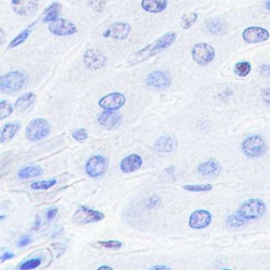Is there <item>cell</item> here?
Masks as SVG:
<instances>
[{
  "instance_id": "obj_9",
  "label": "cell",
  "mask_w": 270,
  "mask_h": 270,
  "mask_svg": "<svg viewBox=\"0 0 270 270\" xmlns=\"http://www.w3.org/2000/svg\"><path fill=\"white\" fill-rule=\"evenodd\" d=\"M48 29L52 34L58 36H72L78 32L75 25L65 18H57L52 21Z\"/></svg>"
},
{
  "instance_id": "obj_23",
  "label": "cell",
  "mask_w": 270,
  "mask_h": 270,
  "mask_svg": "<svg viewBox=\"0 0 270 270\" xmlns=\"http://www.w3.org/2000/svg\"><path fill=\"white\" fill-rule=\"evenodd\" d=\"M20 124L18 122H10L5 125L1 130V136H0V142H7L13 138L18 131L20 129Z\"/></svg>"
},
{
  "instance_id": "obj_8",
  "label": "cell",
  "mask_w": 270,
  "mask_h": 270,
  "mask_svg": "<svg viewBox=\"0 0 270 270\" xmlns=\"http://www.w3.org/2000/svg\"><path fill=\"white\" fill-rule=\"evenodd\" d=\"M83 62L86 67L90 70L98 71L106 66L107 58L99 49H90L83 55Z\"/></svg>"
},
{
  "instance_id": "obj_11",
  "label": "cell",
  "mask_w": 270,
  "mask_h": 270,
  "mask_svg": "<svg viewBox=\"0 0 270 270\" xmlns=\"http://www.w3.org/2000/svg\"><path fill=\"white\" fill-rule=\"evenodd\" d=\"M108 162L104 156H95L90 158L86 164V172L91 178H98L107 172Z\"/></svg>"
},
{
  "instance_id": "obj_26",
  "label": "cell",
  "mask_w": 270,
  "mask_h": 270,
  "mask_svg": "<svg viewBox=\"0 0 270 270\" xmlns=\"http://www.w3.org/2000/svg\"><path fill=\"white\" fill-rule=\"evenodd\" d=\"M205 24H206L207 30L211 34H219L225 30V23L219 18H211L207 20Z\"/></svg>"
},
{
  "instance_id": "obj_21",
  "label": "cell",
  "mask_w": 270,
  "mask_h": 270,
  "mask_svg": "<svg viewBox=\"0 0 270 270\" xmlns=\"http://www.w3.org/2000/svg\"><path fill=\"white\" fill-rule=\"evenodd\" d=\"M121 119V116L115 110H107L101 113L98 117V123L106 128H113Z\"/></svg>"
},
{
  "instance_id": "obj_19",
  "label": "cell",
  "mask_w": 270,
  "mask_h": 270,
  "mask_svg": "<svg viewBox=\"0 0 270 270\" xmlns=\"http://www.w3.org/2000/svg\"><path fill=\"white\" fill-rule=\"evenodd\" d=\"M176 147V141L171 136H162L158 139L154 145V148L159 153H169L174 151Z\"/></svg>"
},
{
  "instance_id": "obj_35",
  "label": "cell",
  "mask_w": 270,
  "mask_h": 270,
  "mask_svg": "<svg viewBox=\"0 0 270 270\" xmlns=\"http://www.w3.org/2000/svg\"><path fill=\"white\" fill-rule=\"evenodd\" d=\"M98 244L100 247H105L107 249L117 250L119 249L122 247V243L119 241L111 240V241H105V242H99Z\"/></svg>"
},
{
  "instance_id": "obj_15",
  "label": "cell",
  "mask_w": 270,
  "mask_h": 270,
  "mask_svg": "<svg viewBox=\"0 0 270 270\" xmlns=\"http://www.w3.org/2000/svg\"><path fill=\"white\" fill-rule=\"evenodd\" d=\"M172 82V78L170 74L164 71L158 70L151 72L147 76V85L151 88H158V89H165L170 87Z\"/></svg>"
},
{
  "instance_id": "obj_32",
  "label": "cell",
  "mask_w": 270,
  "mask_h": 270,
  "mask_svg": "<svg viewBox=\"0 0 270 270\" xmlns=\"http://www.w3.org/2000/svg\"><path fill=\"white\" fill-rule=\"evenodd\" d=\"M13 111L12 105L7 101L2 100L0 102V118L4 119L6 117H9Z\"/></svg>"
},
{
  "instance_id": "obj_28",
  "label": "cell",
  "mask_w": 270,
  "mask_h": 270,
  "mask_svg": "<svg viewBox=\"0 0 270 270\" xmlns=\"http://www.w3.org/2000/svg\"><path fill=\"white\" fill-rule=\"evenodd\" d=\"M198 18L196 12L184 14L181 18V26L184 30H189L194 26Z\"/></svg>"
},
{
  "instance_id": "obj_14",
  "label": "cell",
  "mask_w": 270,
  "mask_h": 270,
  "mask_svg": "<svg viewBox=\"0 0 270 270\" xmlns=\"http://www.w3.org/2000/svg\"><path fill=\"white\" fill-rule=\"evenodd\" d=\"M132 27L126 22H116L107 28L103 36L107 38H113L117 41H122L128 37Z\"/></svg>"
},
{
  "instance_id": "obj_36",
  "label": "cell",
  "mask_w": 270,
  "mask_h": 270,
  "mask_svg": "<svg viewBox=\"0 0 270 270\" xmlns=\"http://www.w3.org/2000/svg\"><path fill=\"white\" fill-rule=\"evenodd\" d=\"M72 137L78 141H85L88 138V131L85 128H79L72 132Z\"/></svg>"
},
{
  "instance_id": "obj_39",
  "label": "cell",
  "mask_w": 270,
  "mask_h": 270,
  "mask_svg": "<svg viewBox=\"0 0 270 270\" xmlns=\"http://www.w3.org/2000/svg\"><path fill=\"white\" fill-rule=\"evenodd\" d=\"M262 100L266 102V104L270 105V88H265L261 92Z\"/></svg>"
},
{
  "instance_id": "obj_46",
  "label": "cell",
  "mask_w": 270,
  "mask_h": 270,
  "mask_svg": "<svg viewBox=\"0 0 270 270\" xmlns=\"http://www.w3.org/2000/svg\"><path fill=\"white\" fill-rule=\"evenodd\" d=\"M103 269H106V270H112V268H111V267H108V266H101V267H99V268H98V270H103Z\"/></svg>"
},
{
  "instance_id": "obj_2",
  "label": "cell",
  "mask_w": 270,
  "mask_h": 270,
  "mask_svg": "<svg viewBox=\"0 0 270 270\" xmlns=\"http://www.w3.org/2000/svg\"><path fill=\"white\" fill-rule=\"evenodd\" d=\"M27 81V75L25 73L20 71H12L1 76L0 88L5 93H15L21 90Z\"/></svg>"
},
{
  "instance_id": "obj_4",
  "label": "cell",
  "mask_w": 270,
  "mask_h": 270,
  "mask_svg": "<svg viewBox=\"0 0 270 270\" xmlns=\"http://www.w3.org/2000/svg\"><path fill=\"white\" fill-rule=\"evenodd\" d=\"M242 151L247 157H261L266 154L267 145L262 136L251 135L243 140L242 143Z\"/></svg>"
},
{
  "instance_id": "obj_33",
  "label": "cell",
  "mask_w": 270,
  "mask_h": 270,
  "mask_svg": "<svg viewBox=\"0 0 270 270\" xmlns=\"http://www.w3.org/2000/svg\"><path fill=\"white\" fill-rule=\"evenodd\" d=\"M56 184V180H45V181H35L31 185V188L34 189H48L53 187Z\"/></svg>"
},
{
  "instance_id": "obj_40",
  "label": "cell",
  "mask_w": 270,
  "mask_h": 270,
  "mask_svg": "<svg viewBox=\"0 0 270 270\" xmlns=\"http://www.w3.org/2000/svg\"><path fill=\"white\" fill-rule=\"evenodd\" d=\"M57 209H49L47 212V218L49 220H53V219L57 215Z\"/></svg>"
},
{
  "instance_id": "obj_17",
  "label": "cell",
  "mask_w": 270,
  "mask_h": 270,
  "mask_svg": "<svg viewBox=\"0 0 270 270\" xmlns=\"http://www.w3.org/2000/svg\"><path fill=\"white\" fill-rule=\"evenodd\" d=\"M143 160L136 154L126 156L120 163V169L124 174H129L138 170L142 166Z\"/></svg>"
},
{
  "instance_id": "obj_42",
  "label": "cell",
  "mask_w": 270,
  "mask_h": 270,
  "mask_svg": "<svg viewBox=\"0 0 270 270\" xmlns=\"http://www.w3.org/2000/svg\"><path fill=\"white\" fill-rule=\"evenodd\" d=\"M15 257V254L11 252H5L2 256H1V262H4L7 260L12 259Z\"/></svg>"
},
{
  "instance_id": "obj_43",
  "label": "cell",
  "mask_w": 270,
  "mask_h": 270,
  "mask_svg": "<svg viewBox=\"0 0 270 270\" xmlns=\"http://www.w3.org/2000/svg\"><path fill=\"white\" fill-rule=\"evenodd\" d=\"M261 72L264 75H270V65L268 64H265V65H262L261 67Z\"/></svg>"
},
{
  "instance_id": "obj_5",
  "label": "cell",
  "mask_w": 270,
  "mask_h": 270,
  "mask_svg": "<svg viewBox=\"0 0 270 270\" xmlns=\"http://www.w3.org/2000/svg\"><path fill=\"white\" fill-rule=\"evenodd\" d=\"M51 127L48 121L43 118H36L29 123L26 128V136L31 141H41L49 136Z\"/></svg>"
},
{
  "instance_id": "obj_30",
  "label": "cell",
  "mask_w": 270,
  "mask_h": 270,
  "mask_svg": "<svg viewBox=\"0 0 270 270\" xmlns=\"http://www.w3.org/2000/svg\"><path fill=\"white\" fill-rule=\"evenodd\" d=\"M30 33H31V31H30V30H28V29L22 30L9 44V49H13V48L17 47L18 45H21L22 43L25 42L26 41V39L30 36Z\"/></svg>"
},
{
  "instance_id": "obj_44",
  "label": "cell",
  "mask_w": 270,
  "mask_h": 270,
  "mask_svg": "<svg viewBox=\"0 0 270 270\" xmlns=\"http://www.w3.org/2000/svg\"><path fill=\"white\" fill-rule=\"evenodd\" d=\"M151 269V270H170V267L166 266H155Z\"/></svg>"
},
{
  "instance_id": "obj_45",
  "label": "cell",
  "mask_w": 270,
  "mask_h": 270,
  "mask_svg": "<svg viewBox=\"0 0 270 270\" xmlns=\"http://www.w3.org/2000/svg\"><path fill=\"white\" fill-rule=\"evenodd\" d=\"M266 7L269 11H270V0H268L266 3Z\"/></svg>"
},
{
  "instance_id": "obj_38",
  "label": "cell",
  "mask_w": 270,
  "mask_h": 270,
  "mask_svg": "<svg viewBox=\"0 0 270 270\" xmlns=\"http://www.w3.org/2000/svg\"><path fill=\"white\" fill-rule=\"evenodd\" d=\"M160 203H161V200H160V198L159 197H151L147 200V207L149 209H156L157 207L160 206Z\"/></svg>"
},
{
  "instance_id": "obj_3",
  "label": "cell",
  "mask_w": 270,
  "mask_h": 270,
  "mask_svg": "<svg viewBox=\"0 0 270 270\" xmlns=\"http://www.w3.org/2000/svg\"><path fill=\"white\" fill-rule=\"evenodd\" d=\"M266 212V204L259 198H251L245 200L240 204L237 213L239 215L249 220L258 219L263 216Z\"/></svg>"
},
{
  "instance_id": "obj_13",
  "label": "cell",
  "mask_w": 270,
  "mask_h": 270,
  "mask_svg": "<svg viewBox=\"0 0 270 270\" xmlns=\"http://www.w3.org/2000/svg\"><path fill=\"white\" fill-rule=\"evenodd\" d=\"M38 0H11V7L16 15L31 16L38 9Z\"/></svg>"
},
{
  "instance_id": "obj_41",
  "label": "cell",
  "mask_w": 270,
  "mask_h": 270,
  "mask_svg": "<svg viewBox=\"0 0 270 270\" xmlns=\"http://www.w3.org/2000/svg\"><path fill=\"white\" fill-rule=\"evenodd\" d=\"M31 238L30 237H25V238H21V240L18 242V247H25L27 246V245L30 244L31 243Z\"/></svg>"
},
{
  "instance_id": "obj_1",
  "label": "cell",
  "mask_w": 270,
  "mask_h": 270,
  "mask_svg": "<svg viewBox=\"0 0 270 270\" xmlns=\"http://www.w3.org/2000/svg\"><path fill=\"white\" fill-rule=\"evenodd\" d=\"M176 38L177 35L175 32H168L163 34L154 42L132 54L128 59V64L134 66L149 60L150 58L162 53L165 49H168L175 42Z\"/></svg>"
},
{
  "instance_id": "obj_24",
  "label": "cell",
  "mask_w": 270,
  "mask_h": 270,
  "mask_svg": "<svg viewBox=\"0 0 270 270\" xmlns=\"http://www.w3.org/2000/svg\"><path fill=\"white\" fill-rule=\"evenodd\" d=\"M61 5L59 2H54L48 8L45 9L41 16L43 22H52L57 19L59 15L61 13Z\"/></svg>"
},
{
  "instance_id": "obj_31",
  "label": "cell",
  "mask_w": 270,
  "mask_h": 270,
  "mask_svg": "<svg viewBox=\"0 0 270 270\" xmlns=\"http://www.w3.org/2000/svg\"><path fill=\"white\" fill-rule=\"evenodd\" d=\"M183 189L192 193H203V192H209L213 190V186L211 184H204V185H183Z\"/></svg>"
},
{
  "instance_id": "obj_27",
  "label": "cell",
  "mask_w": 270,
  "mask_h": 270,
  "mask_svg": "<svg viewBox=\"0 0 270 270\" xmlns=\"http://www.w3.org/2000/svg\"><path fill=\"white\" fill-rule=\"evenodd\" d=\"M247 219H245L242 216L239 215L238 213H234L230 215L226 219V225L232 228H240L247 223Z\"/></svg>"
},
{
  "instance_id": "obj_29",
  "label": "cell",
  "mask_w": 270,
  "mask_h": 270,
  "mask_svg": "<svg viewBox=\"0 0 270 270\" xmlns=\"http://www.w3.org/2000/svg\"><path fill=\"white\" fill-rule=\"evenodd\" d=\"M251 65L249 62L241 61L234 67V74L239 77H247L251 73Z\"/></svg>"
},
{
  "instance_id": "obj_7",
  "label": "cell",
  "mask_w": 270,
  "mask_h": 270,
  "mask_svg": "<svg viewBox=\"0 0 270 270\" xmlns=\"http://www.w3.org/2000/svg\"><path fill=\"white\" fill-rule=\"evenodd\" d=\"M105 215L98 211L93 210L87 206H79L73 215V223L78 225H86L99 222L104 219Z\"/></svg>"
},
{
  "instance_id": "obj_20",
  "label": "cell",
  "mask_w": 270,
  "mask_h": 270,
  "mask_svg": "<svg viewBox=\"0 0 270 270\" xmlns=\"http://www.w3.org/2000/svg\"><path fill=\"white\" fill-rule=\"evenodd\" d=\"M168 5L167 0H142L141 7L149 13H161L166 10Z\"/></svg>"
},
{
  "instance_id": "obj_16",
  "label": "cell",
  "mask_w": 270,
  "mask_h": 270,
  "mask_svg": "<svg viewBox=\"0 0 270 270\" xmlns=\"http://www.w3.org/2000/svg\"><path fill=\"white\" fill-rule=\"evenodd\" d=\"M126 101V97L123 94L114 92L101 98L98 105L101 108H104L106 110H117L123 107Z\"/></svg>"
},
{
  "instance_id": "obj_22",
  "label": "cell",
  "mask_w": 270,
  "mask_h": 270,
  "mask_svg": "<svg viewBox=\"0 0 270 270\" xmlns=\"http://www.w3.org/2000/svg\"><path fill=\"white\" fill-rule=\"evenodd\" d=\"M36 96L33 92H28L26 94L21 96L18 98V100L15 102V108L18 112H26L30 107L36 102Z\"/></svg>"
},
{
  "instance_id": "obj_12",
  "label": "cell",
  "mask_w": 270,
  "mask_h": 270,
  "mask_svg": "<svg viewBox=\"0 0 270 270\" xmlns=\"http://www.w3.org/2000/svg\"><path fill=\"white\" fill-rule=\"evenodd\" d=\"M270 34L268 30L259 26H251L243 33V39L248 44H257L268 41Z\"/></svg>"
},
{
  "instance_id": "obj_37",
  "label": "cell",
  "mask_w": 270,
  "mask_h": 270,
  "mask_svg": "<svg viewBox=\"0 0 270 270\" xmlns=\"http://www.w3.org/2000/svg\"><path fill=\"white\" fill-rule=\"evenodd\" d=\"M106 0H90V6L97 12H102L106 8Z\"/></svg>"
},
{
  "instance_id": "obj_18",
  "label": "cell",
  "mask_w": 270,
  "mask_h": 270,
  "mask_svg": "<svg viewBox=\"0 0 270 270\" xmlns=\"http://www.w3.org/2000/svg\"><path fill=\"white\" fill-rule=\"evenodd\" d=\"M221 170V166L216 160H209L199 164L198 171L203 176H213L219 174Z\"/></svg>"
},
{
  "instance_id": "obj_25",
  "label": "cell",
  "mask_w": 270,
  "mask_h": 270,
  "mask_svg": "<svg viewBox=\"0 0 270 270\" xmlns=\"http://www.w3.org/2000/svg\"><path fill=\"white\" fill-rule=\"evenodd\" d=\"M42 174L43 170L41 166L30 165L21 168L18 172V177L21 179H32L41 176Z\"/></svg>"
},
{
  "instance_id": "obj_10",
  "label": "cell",
  "mask_w": 270,
  "mask_h": 270,
  "mask_svg": "<svg viewBox=\"0 0 270 270\" xmlns=\"http://www.w3.org/2000/svg\"><path fill=\"white\" fill-rule=\"evenodd\" d=\"M213 222V215L209 211L198 209L191 213L189 218V228L194 230H202L208 228Z\"/></svg>"
},
{
  "instance_id": "obj_34",
  "label": "cell",
  "mask_w": 270,
  "mask_h": 270,
  "mask_svg": "<svg viewBox=\"0 0 270 270\" xmlns=\"http://www.w3.org/2000/svg\"><path fill=\"white\" fill-rule=\"evenodd\" d=\"M41 263V260L38 258H35V259L28 260L27 262H24L21 266H20V270H34L38 267Z\"/></svg>"
},
{
  "instance_id": "obj_6",
  "label": "cell",
  "mask_w": 270,
  "mask_h": 270,
  "mask_svg": "<svg viewBox=\"0 0 270 270\" xmlns=\"http://www.w3.org/2000/svg\"><path fill=\"white\" fill-rule=\"evenodd\" d=\"M215 55V49L208 43H198L192 49V57L200 66H206L210 64Z\"/></svg>"
}]
</instances>
